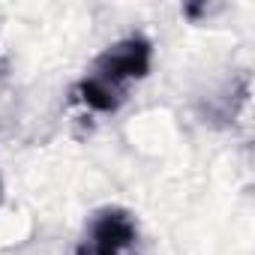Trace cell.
I'll list each match as a JSON object with an SVG mask.
<instances>
[{
    "mask_svg": "<svg viewBox=\"0 0 255 255\" xmlns=\"http://www.w3.org/2000/svg\"><path fill=\"white\" fill-rule=\"evenodd\" d=\"M150 57H153V45L141 33H132V36L108 45L90 63V69L75 81L69 93L72 102L93 114H114L129 99L132 84L147 78Z\"/></svg>",
    "mask_w": 255,
    "mask_h": 255,
    "instance_id": "obj_1",
    "label": "cell"
},
{
    "mask_svg": "<svg viewBox=\"0 0 255 255\" xmlns=\"http://www.w3.org/2000/svg\"><path fill=\"white\" fill-rule=\"evenodd\" d=\"M75 255H138L135 216L117 204L99 207L87 219L84 234L75 246Z\"/></svg>",
    "mask_w": 255,
    "mask_h": 255,
    "instance_id": "obj_2",
    "label": "cell"
}]
</instances>
